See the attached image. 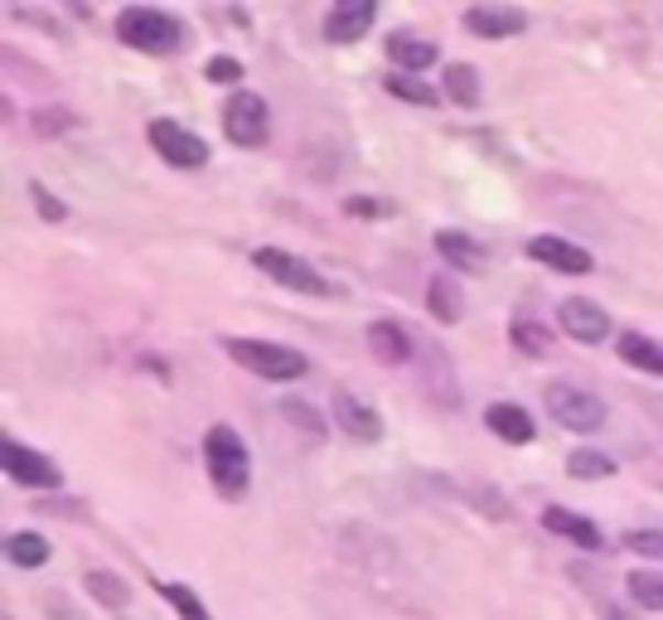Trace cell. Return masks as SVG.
<instances>
[{
    "label": "cell",
    "mask_w": 663,
    "mask_h": 620,
    "mask_svg": "<svg viewBox=\"0 0 663 620\" xmlns=\"http://www.w3.org/2000/svg\"><path fill=\"white\" fill-rule=\"evenodd\" d=\"M204 466H208V480L218 485V494H224V500H242V494H248L252 460H248L242 436L232 432L228 422L208 427V436H204Z\"/></svg>",
    "instance_id": "obj_1"
},
{
    "label": "cell",
    "mask_w": 663,
    "mask_h": 620,
    "mask_svg": "<svg viewBox=\"0 0 663 620\" xmlns=\"http://www.w3.org/2000/svg\"><path fill=\"white\" fill-rule=\"evenodd\" d=\"M224 349H228L232 363H242V369L257 373V379H267V383H296L301 373L311 369L301 349H286V345H276V339H242V335H232V339H224Z\"/></svg>",
    "instance_id": "obj_2"
},
{
    "label": "cell",
    "mask_w": 663,
    "mask_h": 620,
    "mask_svg": "<svg viewBox=\"0 0 663 620\" xmlns=\"http://www.w3.org/2000/svg\"><path fill=\"white\" fill-rule=\"evenodd\" d=\"M117 40L141 48V54H175L184 44V24L155 6H127L117 15Z\"/></svg>",
    "instance_id": "obj_3"
},
{
    "label": "cell",
    "mask_w": 663,
    "mask_h": 620,
    "mask_svg": "<svg viewBox=\"0 0 663 620\" xmlns=\"http://www.w3.org/2000/svg\"><path fill=\"white\" fill-rule=\"evenodd\" d=\"M252 267L272 276L276 286L301 291V296H335V282H329L325 272H315L305 258H296V252H286V248H257L252 252Z\"/></svg>",
    "instance_id": "obj_4"
},
{
    "label": "cell",
    "mask_w": 663,
    "mask_h": 620,
    "mask_svg": "<svg viewBox=\"0 0 663 620\" xmlns=\"http://www.w3.org/2000/svg\"><path fill=\"white\" fill-rule=\"evenodd\" d=\"M224 137L232 145H242V151H257V145H267L272 137V112H267V102L257 93H232L224 102Z\"/></svg>",
    "instance_id": "obj_5"
},
{
    "label": "cell",
    "mask_w": 663,
    "mask_h": 620,
    "mask_svg": "<svg viewBox=\"0 0 663 620\" xmlns=\"http://www.w3.org/2000/svg\"><path fill=\"white\" fill-rule=\"evenodd\" d=\"M547 412L557 417V427H567V432H600L606 427V403H600L596 393H586V388H576V383H552L547 388Z\"/></svg>",
    "instance_id": "obj_6"
},
{
    "label": "cell",
    "mask_w": 663,
    "mask_h": 620,
    "mask_svg": "<svg viewBox=\"0 0 663 620\" xmlns=\"http://www.w3.org/2000/svg\"><path fill=\"white\" fill-rule=\"evenodd\" d=\"M145 137H151V145L161 151V161L180 165V170H199L208 161V145L194 137L189 127H180V121H170V117L151 121V127H145Z\"/></svg>",
    "instance_id": "obj_7"
},
{
    "label": "cell",
    "mask_w": 663,
    "mask_h": 620,
    "mask_svg": "<svg viewBox=\"0 0 663 620\" xmlns=\"http://www.w3.org/2000/svg\"><path fill=\"white\" fill-rule=\"evenodd\" d=\"M0 466H6L10 480L30 485V490H58V480H64L54 460L30 452V446H20V442H0Z\"/></svg>",
    "instance_id": "obj_8"
},
{
    "label": "cell",
    "mask_w": 663,
    "mask_h": 620,
    "mask_svg": "<svg viewBox=\"0 0 663 620\" xmlns=\"http://www.w3.org/2000/svg\"><path fill=\"white\" fill-rule=\"evenodd\" d=\"M557 325L567 330L576 345H600V339H610V315L596 306V301L586 296H567L557 306Z\"/></svg>",
    "instance_id": "obj_9"
},
{
    "label": "cell",
    "mask_w": 663,
    "mask_h": 620,
    "mask_svg": "<svg viewBox=\"0 0 663 620\" xmlns=\"http://www.w3.org/2000/svg\"><path fill=\"white\" fill-rule=\"evenodd\" d=\"M528 258L552 267V272H562V276H586V272L596 267L591 252L576 248V242H567V238H557V233H543V238L528 242Z\"/></svg>",
    "instance_id": "obj_10"
},
{
    "label": "cell",
    "mask_w": 663,
    "mask_h": 620,
    "mask_svg": "<svg viewBox=\"0 0 663 620\" xmlns=\"http://www.w3.org/2000/svg\"><path fill=\"white\" fill-rule=\"evenodd\" d=\"M335 427L349 436V442H383V417H378L368 403H359V398L349 393V388H339L335 393Z\"/></svg>",
    "instance_id": "obj_11"
},
{
    "label": "cell",
    "mask_w": 663,
    "mask_h": 620,
    "mask_svg": "<svg viewBox=\"0 0 663 620\" xmlns=\"http://www.w3.org/2000/svg\"><path fill=\"white\" fill-rule=\"evenodd\" d=\"M373 20H378L373 0H339V6H329V15H325V40L329 44H354V40H363V30Z\"/></svg>",
    "instance_id": "obj_12"
},
{
    "label": "cell",
    "mask_w": 663,
    "mask_h": 620,
    "mask_svg": "<svg viewBox=\"0 0 663 620\" xmlns=\"http://www.w3.org/2000/svg\"><path fill=\"white\" fill-rule=\"evenodd\" d=\"M436 252H441V262H446L450 272H475V276L489 272V252L470 233H460V228H441V233H436Z\"/></svg>",
    "instance_id": "obj_13"
},
{
    "label": "cell",
    "mask_w": 663,
    "mask_h": 620,
    "mask_svg": "<svg viewBox=\"0 0 663 620\" xmlns=\"http://www.w3.org/2000/svg\"><path fill=\"white\" fill-rule=\"evenodd\" d=\"M543 529L557 533L562 543H576V548H586V553H600V548H606V539H600V529L591 524V519L572 514V509H562V504L543 509Z\"/></svg>",
    "instance_id": "obj_14"
},
{
    "label": "cell",
    "mask_w": 663,
    "mask_h": 620,
    "mask_svg": "<svg viewBox=\"0 0 663 620\" xmlns=\"http://www.w3.org/2000/svg\"><path fill=\"white\" fill-rule=\"evenodd\" d=\"M528 24L523 10H513V6H475V10H465V30L470 34H480V40H509V34H519Z\"/></svg>",
    "instance_id": "obj_15"
},
{
    "label": "cell",
    "mask_w": 663,
    "mask_h": 620,
    "mask_svg": "<svg viewBox=\"0 0 663 620\" xmlns=\"http://www.w3.org/2000/svg\"><path fill=\"white\" fill-rule=\"evenodd\" d=\"M485 427L499 436V442H509V446H528L537 436V427H533V417L519 407V403H494L485 412Z\"/></svg>",
    "instance_id": "obj_16"
},
{
    "label": "cell",
    "mask_w": 663,
    "mask_h": 620,
    "mask_svg": "<svg viewBox=\"0 0 663 620\" xmlns=\"http://www.w3.org/2000/svg\"><path fill=\"white\" fill-rule=\"evenodd\" d=\"M368 349L378 363H407L412 359V335L398 320H373L368 325Z\"/></svg>",
    "instance_id": "obj_17"
},
{
    "label": "cell",
    "mask_w": 663,
    "mask_h": 620,
    "mask_svg": "<svg viewBox=\"0 0 663 620\" xmlns=\"http://www.w3.org/2000/svg\"><path fill=\"white\" fill-rule=\"evenodd\" d=\"M426 311H432L441 325H456L465 315V296H460V286H456V276H450V272L432 276V286H426Z\"/></svg>",
    "instance_id": "obj_18"
},
{
    "label": "cell",
    "mask_w": 663,
    "mask_h": 620,
    "mask_svg": "<svg viewBox=\"0 0 663 620\" xmlns=\"http://www.w3.org/2000/svg\"><path fill=\"white\" fill-rule=\"evenodd\" d=\"M383 48H388V58H392V64H398L402 73H422V68L436 64V44H432V40H416V34H392Z\"/></svg>",
    "instance_id": "obj_19"
},
{
    "label": "cell",
    "mask_w": 663,
    "mask_h": 620,
    "mask_svg": "<svg viewBox=\"0 0 663 620\" xmlns=\"http://www.w3.org/2000/svg\"><path fill=\"white\" fill-rule=\"evenodd\" d=\"M620 359L634 363V369H644V373H659V379H663V339H649V335L624 330V335H620Z\"/></svg>",
    "instance_id": "obj_20"
},
{
    "label": "cell",
    "mask_w": 663,
    "mask_h": 620,
    "mask_svg": "<svg viewBox=\"0 0 663 620\" xmlns=\"http://www.w3.org/2000/svg\"><path fill=\"white\" fill-rule=\"evenodd\" d=\"M441 88H446V97L456 107H465V112H470V107H480V73H475L470 64H450L446 78H441Z\"/></svg>",
    "instance_id": "obj_21"
},
{
    "label": "cell",
    "mask_w": 663,
    "mask_h": 620,
    "mask_svg": "<svg viewBox=\"0 0 663 620\" xmlns=\"http://www.w3.org/2000/svg\"><path fill=\"white\" fill-rule=\"evenodd\" d=\"M6 557L15 567H44L48 563V543L40 539V533H30V529L10 533V539H6Z\"/></svg>",
    "instance_id": "obj_22"
},
{
    "label": "cell",
    "mask_w": 663,
    "mask_h": 620,
    "mask_svg": "<svg viewBox=\"0 0 663 620\" xmlns=\"http://www.w3.org/2000/svg\"><path fill=\"white\" fill-rule=\"evenodd\" d=\"M509 339H513V349H519V355H528V359H543L547 349H552V335H547L537 320H513V325H509Z\"/></svg>",
    "instance_id": "obj_23"
},
{
    "label": "cell",
    "mask_w": 663,
    "mask_h": 620,
    "mask_svg": "<svg viewBox=\"0 0 663 620\" xmlns=\"http://www.w3.org/2000/svg\"><path fill=\"white\" fill-rule=\"evenodd\" d=\"M567 476L572 480H610V476H616V460L600 456V452H586V446H582V452L567 456Z\"/></svg>",
    "instance_id": "obj_24"
},
{
    "label": "cell",
    "mask_w": 663,
    "mask_h": 620,
    "mask_svg": "<svg viewBox=\"0 0 663 620\" xmlns=\"http://www.w3.org/2000/svg\"><path fill=\"white\" fill-rule=\"evenodd\" d=\"M624 591H630V601L644 606V611H663V577L659 573H630L624 577Z\"/></svg>",
    "instance_id": "obj_25"
},
{
    "label": "cell",
    "mask_w": 663,
    "mask_h": 620,
    "mask_svg": "<svg viewBox=\"0 0 663 620\" xmlns=\"http://www.w3.org/2000/svg\"><path fill=\"white\" fill-rule=\"evenodd\" d=\"M83 581H88V591H93V597L102 601V606H112V611H121V606L131 601V587H127V581H121L117 573H88Z\"/></svg>",
    "instance_id": "obj_26"
},
{
    "label": "cell",
    "mask_w": 663,
    "mask_h": 620,
    "mask_svg": "<svg viewBox=\"0 0 663 620\" xmlns=\"http://www.w3.org/2000/svg\"><path fill=\"white\" fill-rule=\"evenodd\" d=\"M161 597H165L170 606H175L180 620H214V616H208V606H204L199 597H194V591L184 587V581H161Z\"/></svg>",
    "instance_id": "obj_27"
},
{
    "label": "cell",
    "mask_w": 663,
    "mask_h": 620,
    "mask_svg": "<svg viewBox=\"0 0 663 620\" xmlns=\"http://www.w3.org/2000/svg\"><path fill=\"white\" fill-rule=\"evenodd\" d=\"M383 88H388L392 97H402V102H416V107H436V102H441L436 88H426V83H416V78H402V73L383 78Z\"/></svg>",
    "instance_id": "obj_28"
},
{
    "label": "cell",
    "mask_w": 663,
    "mask_h": 620,
    "mask_svg": "<svg viewBox=\"0 0 663 620\" xmlns=\"http://www.w3.org/2000/svg\"><path fill=\"white\" fill-rule=\"evenodd\" d=\"M68 127H78V117L64 112V107H44V112H34V131H40V137H58V131H68Z\"/></svg>",
    "instance_id": "obj_29"
},
{
    "label": "cell",
    "mask_w": 663,
    "mask_h": 620,
    "mask_svg": "<svg viewBox=\"0 0 663 620\" xmlns=\"http://www.w3.org/2000/svg\"><path fill=\"white\" fill-rule=\"evenodd\" d=\"M624 548L644 553V557H663V533L659 529H630L624 533Z\"/></svg>",
    "instance_id": "obj_30"
},
{
    "label": "cell",
    "mask_w": 663,
    "mask_h": 620,
    "mask_svg": "<svg viewBox=\"0 0 663 620\" xmlns=\"http://www.w3.org/2000/svg\"><path fill=\"white\" fill-rule=\"evenodd\" d=\"M204 78L208 83H238L242 64H238V58H228V54H218V58H208V64H204Z\"/></svg>",
    "instance_id": "obj_31"
},
{
    "label": "cell",
    "mask_w": 663,
    "mask_h": 620,
    "mask_svg": "<svg viewBox=\"0 0 663 620\" xmlns=\"http://www.w3.org/2000/svg\"><path fill=\"white\" fill-rule=\"evenodd\" d=\"M30 199H34V209H40V218H48V224H58V218H64L68 209H64V204H58L54 199V194H48L44 185H40V180H34V185H30Z\"/></svg>",
    "instance_id": "obj_32"
},
{
    "label": "cell",
    "mask_w": 663,
    "mask_h": 620,
    "mask_svg": "<svg viewBox=\"0 0 663 620\" xmlns=\"http://www.w3.org/2000/svg\"><path fill=\"white\" fill-rule=\"evenodd\" d=\"M344 214L349 218H383V214H392V204H383V199H344Z\"/></svg>",
    "instance_id": "obj_33"
},
{
    "label": "cell",
    "mask_w": 663,
    "mask_h": 620,
    "mask_svg": "<svg viewBox=\"0 0 663 620\" xmlns=\"http://www.w3.org/2000/svg\"><path fill=\"white\" fill-rule=\"evenodd\" d=\"M281 407H286V417H301V422H305V432H315V436H320V432H325V422H320V417H315V412H311V407H305V403H281Z\"/></svg>",
    "instance_id": "obj_34"
}]
</instances>
